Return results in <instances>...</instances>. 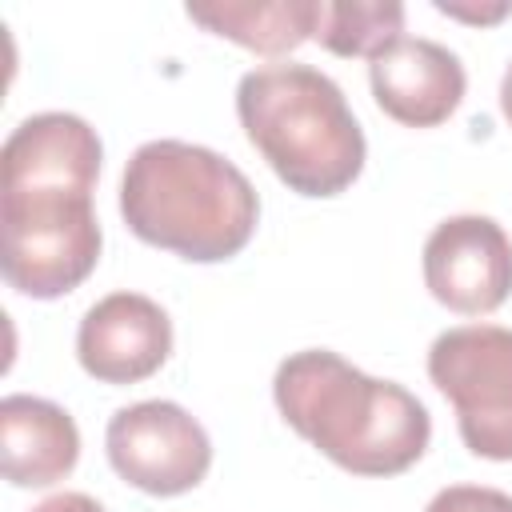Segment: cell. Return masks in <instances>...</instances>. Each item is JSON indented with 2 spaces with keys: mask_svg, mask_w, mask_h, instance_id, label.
Returning a JSON list of instances; mask_svg holds the SVG:
<instances>
[{
  "mask_svg": "<svg viewBox=\"0 0 512 512\" xmlns=\"http://www.w3.org/2000/svg\"><path fill=\"white\" fill-rule=\"evenodd\" d=\"M104 144L76 112H36L20 120L0 152V272L32 300L80 288L100 260V220L92 188Z\"/></svg>",
  "mask_w": 512,
  "mask_h": 512,
  "instance_id": "obj_1",
  "label": "cell"
},
{
  "mask_svg": "<svg viewBox=\"0 0 512 512\" xmlns=\"http://www.w3.org/2000/svg\"><path fill=\"white\" fill-rule=\"evenodd\" d=\"M272 400L296 436L352 476L408 472L432 440V416L404 384L376 380L332 348L280 360Z\"/></svg>",
  "mask_w": 512,
  "mask_h": 512,
  "instance_id": "obj_2",
  "label": "cell"
},
{
  "mask_svg": "<svg viewBox=\"0 0 512 512\" xmlns=\"http://www.w3.org/2000/svg\"><path fill=\"white\" fill-rule=\"evenodd\" d=\"M120 216L152 248L192 264H220L256 236L260 196L228 156L204 144L148 140L124 164Z\"/></svg>",
  "mask_w": 512,
  "mask_h": 512,
  "instance_id": "obj_3",
  "label": "cell"
},
{
  "mask_svg": "<svg viewBox=\"0 0 512 512\" xmlns=\"http://www.w3.org/2000/svg\"><path fill=\"white\" fill-rule=\"evenodd\" d=\"M236 116L248 144L300 196L328 200L364 172V132L340 84L312 64H264L240 76Z\"/></svg>",
  "mask_w": 512,
  "mask_h": 512,
  "instance_id": "obj_4",
  "label": "cell"
},
{
  "mask_svg": "<svg viewBox=\"0 0 512 512\" xmlns=\"http://www.w3.org/2000/svg\"><path fill=\"white\" fill-rule=\"evenodd\" d=\"M428 376L480 460H512V328L460 324L432 340Z\"/></svg>",
  "mask_w": 512,
  "mask_h": 512,
  "instance_id": "obj_5",
  "label": "cell"
},
{
  "mask_svg": "<svg viewBox=\"0 0 512 512\" xmlns=\"http://www.w3.org/2000/svg\"><path fill=\"white\" fill-rule=\"evenodd\" d=\"M104 452L116 476L148 496H184L212 468L204 424L172 400L120 408L104 428Z\"/></svg>",
  "mask_w": 512,
  "mask_h": 512,
  "instance_id": "obj_6",
  "label": "cell"
},
{
  "mask_svg": "<svg viewBox=\"0 0 512 512\" xmlns=\"http://www.w3.org/2000/svg\"><path fill=\"white\" fill-rule=\"evenodd\" d=\"M424 284L456 316H488L512 296V240L492 216H448L424 240Z\"/></svg>",
  "mask_w": 512,
  "mask_h": 512,
  "instance_id": "obj_7",
  "label": "cell"
},
{
  "mask_svg": "<svg viewBox=\"0 0 512 512\" xmlns=\"http://www.w3.org/2000/svg\"><path fill=\"white\" fill-rule=\"evenodd\" d=\"M172 320L144 292H108L76 328V360L100 384H140L164 368Z\"/></svg>",
  "mask_w": 512,
  "mask_h": 512,
  "instance_id": "obj_8",
  "label": "cell"
},
{
  "mask_svg": "<svg viewBox=\"0 0 512 512\" xmlns=\"http://www.w3.org/2000/svg\"><path fill=\"white\" fill-rule=\"evenodd\" d=\"M368 84L376 108L404 128L444 124L468 92L460 56L424 36H400L380 56H372Z\"/></svg>",
  "mask_w": 512,
  "mask_h": 512,
  "instance_id": "obj_9",
  "label": "cell"
},
{
  "mask_svg": "<svg viewBox=\"0 0 512 512\" xmlns=\"http://www.w3.org/2000/svg\"><path fill=\"white\" fill-rule=\"evenodd\" d=\"M0 460L8 484L48 488L76 468L80 428L60 404L12 392L0 400Z\"/></svg>",
  "mask_w": 512,
  "mask_h": 512,
  "instance_id": "obj_10",
  "label": "cell"
},
{
  "mask_svg": "<svg viewBox=\"0 0 512 512\" xmlns=\"http://www.w3.org/2000/svg\"><path fill=\"white\" fill-rule=\"evenodd\" d=\"M184 16L248 52L284 56L304 40H316L324 0H208L188 4Z\"/></svg>",
  "mask_w": 512,
  "mask_h": 512,
  "instance_id": "obj_11",
  "label": "cell"
},
{
  "mask_svg": "<svg viewBox=\"0 0 512 512\" xmlns=\"http://www.w3.org/2000/svg\"><path fill=\"white\" fill-rule=\"evenodd\" d=\"M404 36L400 0H324L316 40L336 56H380Z\"/></svg>",
  "mask_w": 512,
  "mask_h": 512,
  "instance_id": "obj_12",
  "label": "cell"
},
{
  "mask_svg": "<svg viewBox=\"0 0 512 512\" xmlns=\"http://www.w3.org/2000/svg\"><path fill=\"white\" fill-rule=\"evenodd\" d=\"M424 512H512V496L484 484H448L428 500Z\"/></svg>",
  "mask_w": 512,
  "mask_h": 512,
  "instance_id": "obj_13",
  "label": "cell"
},
{
  "mask_svg": "<svg viewBox=\"0 0 512 512\" xmlns=\"http://www.w3.org/2000/svg\"><path fill=\"white\" fill-rule=\"evenodd\" d=\"M436 12L452 16V20H464V24H496L504 16H512V0H500V4H460V0H436Z\"/></svg>",
  "mask_w": 512,
  "mask_h": 512,
  "instance_id": "obj_14",
  "label": "cell"
},
{
  "mask_svg": "<svg viewBox=\"0 0 512 512\" xmlns=\"http://www.w3.org/2000/svg\"><path fill=\"white\" fill-rule=\"evenodd\" d=\"M32 512H104V508L88 492H56V496L40 500Z\"/></svg>",
  "mask_w": 512,
  "mask_h": 512,
  "instance_id": "obj_15",
  "label": "cell"
},
{
  "mask_svg": "<svg viewBox=\"0 0 512 512\" xmlns=\"http://www.w3.org/2000/svg\"><path fill=\"white\" fill-rule=\"evenodd\" d=\"M500 112H504V120L512 124V64L504 68V80H500Z\"/></svg>",
  "mask_w": 512,
  "mask_h": 512,
  "instance_id": "obj_16",
  "label": "cell"
}]
</instances>
